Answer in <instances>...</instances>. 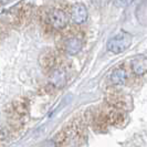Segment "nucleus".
I'll return each mask as SVG.
<instances>
[{
	"label": "nucleus",
	"mask_w": 147,
	"mask_h": 147,
	"mask_svg": "<svg viewBox=\"0 0 147 147\" xmlns=\"http://www.w3.org/2000/svg\"><path fill=\"white\" fill-rule=\"evenodd\" d=\"M49 23L51 24L54 29H64L69 23V17L65 11L61 9H54L48 16Z\"/></svg>",
	"instance_id": "nucleus-2"
},
{
	"label": "nucleus",
	"mask_w": 147,
	"mask_h": 147,
	"mask_svg": "<svg viewBox=\"0 0 147 147\" xmlns=\"http://www.w3.org/2000/svg\"><path fill=\"white\" fill-rule=\"evenodd\" d=\"M41 147H57V143H55L54 140H50L48 142H45Z\"/></svg>",
	"instance_id": "nucleus-11"
},
{
	"label": "nucleus",
	"mask_w": 147,
	"mask_h": 147,
	"mask_svg": "<svg viewBox=\"0 0 147 147\" xmlns=\"http://www.w3.org/2000/svg\"><path fill=\"white\" fill-rule=\"evenodd\" d=\"M71 19L75 24H82L86 21L88 19V10L84 5H75L72 8V12H71Z\"/></svg>",
	"instance_id": "nucleus-5"
},
{
	"label": "nucleus",
	"mask_w": 147,
	"mask_h": 147,
	"mask_svg": "<svg viewBox=\"0 0 147 147\" xmlns=\"http://www.w3.org/2000/svg\"><path fill=\"white\" fill-rule=\"evenodd\" d=\"M82 47H83L82 40L76 37L69 38L64 42V50L70 55H74V54L79 53L82 50Z\"/></svg>",
	"instance_id": "nucleus-7"
},
{
	"label": "nucleus",
	"mask_w": 147,
	"mask_h": 147,
	"mask_svg": "<svg viewBox=\"0 0 147 147\" xmlns=\"http://www.w3.org/2000/svg\"><path fill=\"white\" fill-rule=\"evenodd\" d=\"M55 64V55L51 51L44 52L40 57V65L43 67L44 70H50Z\"/></svg>",
	"instance_id": "nucleus-9"
},
{
	"label": "nucleus",
	"mask_w": 147,
	"mask_h": 147,
	"mask_svg": "<svg viewBox=\"0 0 147 147\" xmlns=\"http://www.w3.org/2000/svg\"><path fill=\"white\" fill-rule=\"evenodd\" d=\"M109 102L112 104L113 106L121 109V110H128L132 107V98L129 95H122V94H117V95H110L109 96Z\"/></svg>",
	"instance_id": "nucleus-3"
},
{
	"label": "nucleus",
	"mask_w": 147,
	"mask_h": 147,
	"mask_svg": "<svg viewBox=\"0 0 147 147\" xmlns=\"http://www.w3.org/2000/svg\"><path fill=\"white\" fill-rule=\"evenodd\" d=\"M49 80H50L52 86L57 88H62L66 83L65 72L61 69H55L51 72L50 76H49Z\"/></svg>",
	"instance_id": "nucleus-6"
},
{
	"label": "nucleus",
	"mask_w": 147,
	"mask_h": 147,
	"mask_svg": "<svg viewBox=\"0 0 147 147\" xmlns=\"http://www.w3.org/2000/svg\"><path fill=\"white\" fill-rule=\"evenodd\" d=\"M133 38L127 32H121L115 37L109 40L107 42V50L114 54H119L125 52L132 43Z\"/></svg>",
	"instance_id": "nucleus-1"
},
{
	"label": "nucleus",
	"mask_w": 147,
	"mask_h": 147,
	"mask_svg": "<svg viewBox=\"0 0 147 147\" xmlns=\"http://www.w3.org/2000/svg\"><path fill=\"white\" fill-rule=\"evenodd\" d=\"M110 80L114 85H122L127 80V73L124 69H115L111 73Z\"/></svg>",
	"instance_id": "nucleus-8"
},
{
	"label": "nucleus",
	"mask_w": 147,
	"mask_h": 147,
	"mask_svg": "<svg viewBox=\"0 0 147 147\" xmlns=\"http://www.w3.org/2000/svg\"><path fill=\"white\" fill-rule=\"evenodd\" d=\"M131 70L134 74L142 76L147 73V58L145 55H137L131 61Z\"/></svg>",
	"instance_id": "nucleus-4"
},
{
	"label": "nucleus",
	"mask_w": 147,
	"mask_h": 147,
	"mask_svg": "<svg viewBox=\"0 0 147 147\" xmlns=\"http://www.w3.org/2000/svg\"><path fill=\"white\" fill-rule=\"evenodd\" d=\"M13 107H15L16 112H17L19 115H26V114L28 113V107H29V105H28V102H27L24 98H21V100H18V101L16 102L15 105H13Z\"/></svg>",
	"instance_id": "nucleus-10"
}]
</instances>
